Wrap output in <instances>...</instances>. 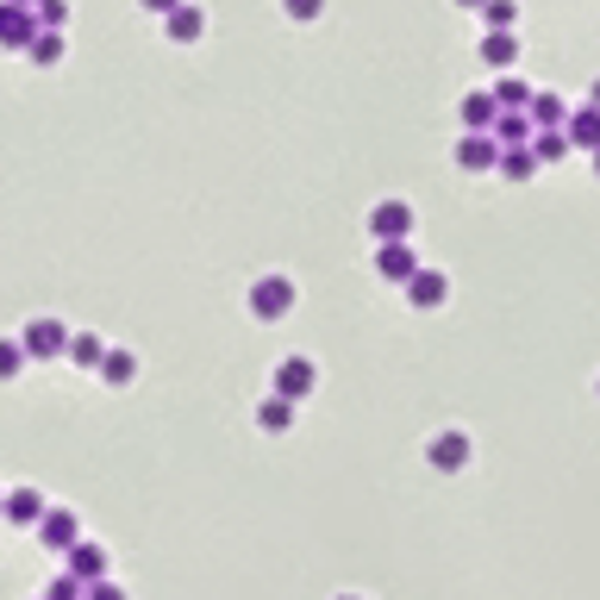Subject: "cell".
<instances>
[{
    "label": "cell",
    "instance_id": "obj_1",
    "mask_svg": "<svg viewBox=\"0 0 600 600\" xmlns=\"http://www.w3.org/2000/svg\"><path fill=\"white\" fill-rule=\"evenodd\" d=\"M245 300H250V320H288V307L300 300V288L288 275H257Z\"/></svg>",
    "mask_w": 600,
    "mask_h": 600
},
{
    "label": "cell",
    "instance_id": "obj_2",
    "mask_svg": "<svg viewBox=\"0 0 600 600\" xmlns=\"http://www.w3.org/2000/svg\"><path fill=\"white\" fill-rule=\"evenodd\" d=\"M370 232H375V245H400V238H413V207H407V200H375V207H370Z\"/></svg>",
    "mask_w": 600,
    "mask_h": 600
},
{
    "label": "cell",
    "instance_id": "obj_3",
    "mask_svg": "<svg viewBox=\"0 0 600 600\" xmlns=\"http://www.w3.org/2000/svg\"><path fill=\"white\" fill-rule=\"evenodd\" d=\"M32 38H38L32 7L25 0H0V50H32Z\"/></svg>",
    "mask_w": 600,
    "mask_h": 600
},
{
    "label": "cell",
    "instance_id": "obj_4",
    "mask_svg": "<svg viewBox=\"0 0 600 600\" xmlns=\"http://www.w3.org/2000/svg\"><path fill=\"white\" fill-rule=\"evenodd\" d=\"M20 345H25V357H70V325L63 320H32L20 332Z\"/></svg>",
    "mask_w": 600,
    "mask_h": 600
},
{
    "label": "cell",
    "instance_id": "obj_5",
    "mask_svg": "<svg viewBox=\"0 0 600 600\" xmlns=\"http://www.w3.org/2000/svg\"><path fill=\"white\" fill-rule=\"evenodd\" d=\"M457 170H470V175L500 170V145H495V132H463V138H457Z\"/></svg>",
    "mask_w": 600,
    "mask_h": 600
},
{
    "label": "cell",
    "instance_id": "obj_6",
    "mask_svg": "<svg viewBox=\"0 0 600 600\" xmlns=\"http://www.w3.org/2000/svg\"><path fill=\"white\" fill-rule=\"evenodd\" d=\"M163 32H170V45H200V38H207V7H200V0H182L170 20H163Z\"/></svg>",
    "mask_w": 600,
    "mask_h": 600
},
{
    "label": "cell",
    "instance_id": "obj_7",
    "mask_svg": "<svg viewBox=\"0 0 600 600\" xmlns=\"http://www.w3.org/2000/svg\"><path fill=\"white\" fill-rule=\"evenodd\" d=\"M413 270H420V257H413V245H407V238L375 250V275H382V282H400V288H407V282H413Z\"/></svg>",
    "mask_w": 600,
    "mask_h": 600
},
{
    "label": "cell",
    "instance_id": "obj_8",
    "mask_svg": "<svg viewBox=\"0 0 600 600\" xmlns=\"http://www.w3.org/2000/svg\"><path fill=\"white\" fill-rule=\"evenodd\" d=\"M445 295H450V275H445V270H413V282H407V300H413L420 313L445 307Z\"/></svg>",
    "mask_w": 600,
    "mask_h": 600
},
{
    "label": "cell",
    "instance_id": "obj_9",
    "mask_svg": "<svg viewBox=\"0 0 600 600\" xmlns=\"http://www.w3.org/2000/svg\"><path fill=\"white\" fill-rule=\"evenodd\" d=\"M313 382H320V370H313L307 357H288V363L275 370V395H288V400H307V395H313Z\"/></svg>",
    "mask_w": 600,
    "mask_h": 600
},
{
    "label": "cell",
    "instance_id": "obj_10",
    "mask_svg": "<svg viewBox=\"0 0 600 600\" xmlns=\"http://www.w3.org/2000/svg\"><path fill=\"white\" fill-rule=\"evenodd\" d=\"M525 113H532V125H538V132H563L575 107L563 95H532V107H525Z\"/></svg>",
    "mask_w": 600,
    "mask_h": 600
},
{
    "label": "cell",
    "instance_id": "obj_11",
    "mask_svg": "<svg viewBox=\"0 0 600 600\" xmlns=\"http://www.w3.org/2000/svg\"><path fill=\"white\" fill-rule=\"evenodd\" d=\"M38 538H45L50 550H70L75 538H82V525H75V513H63V507H50L45 520H38Z\"/></svg>",
    "mask_w": 600,
    "mask_h": 600
},
{
    "label": "cell",
    "instance_id": "obj_12",
    "mask_svg": "<svg viewBox=\"0 0 600 600\" xmlns=\"http://www.w3.org/2000/svg\"><path fill=\"white\" fill-rule=\"evenodd\" d=\"M563 132H570L575 150H600V107H595V100H588V107H575Z\"/></svg>",
    "mask_w": 600,
    "mask_h": 600
},
{
    "label": "cell",
    "instance_id": "obj_13",
    "mask_svg": "<svg viewBox=\"0 0 600 600\" xmlns=\"http://www.w3.org/2000/svg\"><path fill=\"white\" fill-rule=\"evenodd\" d=\"M470 463V438L463 432H438L432 438V470H463Z\"/></svg>",
    "mask_w": 600,
    "mask_h": 600
},
{
    "label": "cell",
    "instance_id": "obj_14",
    "mask_svg": "<svg viewBox=\"0 0 600 600\" xmlns=\"http://www.w3.org/2000/svg\"><path fill=\"white\" fill-rule=\"evenodd\" d=\"M538 138V125H532V113H500L495 120V145L513 150V145H532Z\"/></svg>",
    "mask_w": 600,
    "mask_h": 600
},
{
    "label": "cell",
    "instance_id": "obj_15",
    "mask_svg": "<svg viewBox=\"0 0 600 600\" xmlns=\"http://www.w3.org/2000/svg\"><path fill=\"white\" fill-rule=\"evenodd\" d=\"M45 513H50V507H45L38 488H13V495H7V520H13V525H38Z\"/></svg>",
    "mask_w": 600,
    "mask_h": 600
},
{
    "label": "cell",
    "instance_id": "obj_16",
    "mask_svg": "<svg viewBox=\"0 0 600 600\" xmlns=\"http://www.w3.org/2000/svg\"><path fill=\"white\" fill-rule=\"evenodd\" d=\"M482 63H488V70H513V63H520V38H513V32H488V38H482Z\"/></svg>",
    "mask_w": 600,
    "mask_h": 600
},
{
    "label": "cell",
    "instance_id": "obj_17",
    "mask_svg": "<svg viewBox=\"0 0 600 600\" xmlns=\"http://www.w3.org/2000/svg\"><path fill=\"white\" fill-rule=\"evenodd\" d=\"M500 100L495 95H463V132H495Z\"/></svg>",
    "mask_w": 600,
    "mask_h": 600
},
{
    "label": "cell",
    "instance_id": "obj_18",
    "mask_svg": "<svg viewBox=\"0 0 600 600\" xmlns=\"http://www.w3.org/2000/svg\"><path fill=\"white\" fill-rule=\"evenodd\" d=\"M488 95L500 100V113H525V107H532V88H525V82H520L513 70H500V82L488 88Z\"/></svg>",
    "mask_w": 600,
    "mask_h": 600
},
{
    "label": "cell",
    "instance_id": "obj_19",
    "mask_svg": "<svg viewBox=\"0 0 600 600\" xmlns=\"http://www.w3.org/2000/svg\"><path fill=\"white\" fill-rule=\"evenodd\" d=\"M70 570L82 575V582H100V575H107V550H100V545H82V538H75V545H70Z\"/></svg>",
    "mask_w": 600,
    "mask_h": 600
},
{
    "label": "cell",
    "instance_id": "obj_20",
    "mask_svg": "<svg viewBox=\"0 0 600 600\" xmlns=\"http://www.w3.org/2000/svg\"><path fill=\"white\" fill-rule=\"evenodd\" d=\"M500 175H507V182H532V175H538V150L532 145L500 150Z\"/></svg>",
    "mask_w": 600,
    "mask_h": 600
},
{
    "label": "cell",
    "instance_id": "obj_21",
    "mask_svg": "<svg viewBox=\"0 0 600 600\" xmlns=\"http://www.w3.org/2000/svg\"><path fill=\"white\" fill-rule=\"evenodd\" d=\"M295 407L300 400H288V395L263 400V407H257V425H263V432H288V425H295Z\"/></svg>",
    "mask_w": 600,
    "mask_h": 600
},
{
    "label": "cell",
    "instance_id": "obj_22",
    "mask_svg": "<svg viewBox=\"0 0 600 600\" xmlns=\"http://www.w3.org/2000/svg\"><path fill=\"white\" fill-rule=\"evenodd\" d=\"M25 57H32L38 70H57V63H63V32H38V38H32V50H25Z\"/></svg>",
    "mask_w": 600,
    "mask_h": 600
},
{
    "label": "cell",
    "instance_id": "obj_23",
    "mask_svg": "<svg viewBox=\"0 0 600 600\" xmlns=\"http://www.w3.org/2000/svg\"><path fill=\"white\" fill-rule=\"evenodd\" d=\"M100 375H107L113 388H125V382L138 375V357H132V350H107V357H100Z\"/></svg>",
    "mask_w": 600,
    "mask_h": 600
},
{
    "label": "cell",
    "instance_id": "obj_24",
    "mask_svg": "<svg viewBox=\"0 0 600 600\" xmlns=\"http://www.w3.org/2000/svg\"><path fill=\"white\" fill-rule=\"evenodd\" d=\"M532 150H538V163H563V157H570V132H538V138H532Z\"/></svg>",
    "mask_w": 600,
    "mask_h": 600
},
{
    "label": "cell",
    "instance_id": "obj_25",
    "mask_svg": "<svg viewBox=\"0 0 600 600\" xmlns=\"http://www.w3.org/2000/svg\"><path fill=\"white\" fill-rule=\"evenodd\" d=\"M32 20H38V32H63V20H70V0H32Z\"/></svg>",
    "mask_w": 600,
    "mask_h": 600
},
{
    "label": "cell",
    "instance_id": "obj_26",
    "mask_svg": "<svg viewBox=\"0 0 600 600\" xmlns=\"http://www.w3.org/2000/svg\"><path fill=\"white\" fill-rule=\"evenodd\" d=\"M482 20H488V32H513V20H520V0H488V7H482Z\"/></svg>",
    "mask_w": 600,
    "mask_h": 600
},
{
    "label": "cell",
    "instance_id": "obj_27",
    "mask_svg": "<svg viewBox=\"0 0 600 600\" xmlns=\"http://www.w3.org/2000/svg\"><path fill=\"white\" fill-rule=\"evenodd\" d=\"M25 363H32V357H25L20 338H0V382H13V375H20Z\"/></svg>",
    "mask_w": 600,
    "mask_h": 600
},
{
    "label": "cell",
    "instance_id": "obj_28",
    "mask_svg": "<svg viewBox=\"0 0 600 600\" xmlns=\"http://www.w3.org/2000/svg\"><path fill=\"white\" fill-rule=\"evenodd\" d=\"M70 357H75V363H82V370H100V357H107V345L82 332V338H70Z\"/></svg>",
    "mask_w": 600,
    "mask_h": 600
},
{
    "label": "cell",
    "instance_id": "obj_29",
    "mask_svg": "<svg viewBox=\"0 0 600 600\" xmlns=\"http://www.w3.org/2000/svg\"><path fill=\"white\" fill-rule=\"evenodd\" d=\"M75 595H88V582H82V575H57V582H50V595L45 600H75Z\"/></svg>",
    "mask_w": 600,
    "mask_h": 600
},
{
    "label": "cell",
    "instance_id": "obj_30",
    "mask_svg": "<svg viewBox=\"0 0 600 600\" xmlns=\"http://www.w3.org/2000/svg\"><path fill=\"white\" fill-rule=\"evenodd\" d=\"M282 13H288L295 25H307V20H320L325 13V0H282Z\"/></svg>",
    "mask_w": 600,
    "mask_h": 600
},
{
    "label": "cell",
    "instance_id": "obj_31",
    "mask_svg": "<svg viewBox=\"0 0 600 600\" xmlns=\"http://www.w3.org/2000/svg\"><path fill=\"white\" fill-rule=\"evenodd\" d=\"M88 600H125V595L107 582V575H100V582H88Z\"/></svg>",
    "mask_w": 600,
    "mask_h": 600
},
{
    "label": "cell",
    "instance_id": "obj_32",
    "mask_svg": "<svg viewBox=\"0 0 600 600\" xmlns=\"http://www.w3.org/2000/svg\"><path fill=\"white\" fill-rule=\"evenodd\" d=\"M138 7H145L150 20H170V13H175V7H182V0H138Z\"/></svg>",
    "mask_w": 600,
    "mask_h": 600
},
{
    "label": "cell",
    "instance_id": "obj_33",
    "mask_svg": "<svg viewBox=\"0 0 600 600\" xmlns=\"http://www.w3.org/2000/svg\"><path fill=\"white\" fill-rule=\"evenodd\" d=\"M457 7H488V0H457Z\"/></svg>",
    "mask_w": 600,
    "mask_h": 600
},
{
    "label": "cell",
    "instance_id": "obj_34",
    "mask_svg": "<svg viewBox=\"0 0 600 600\" xmlns=\"http://www.w3.org/2000/svg\"><path fill=\"white\" fill-rule=\"evenodd\" d=\"M588 100H595V107H600V82H595V95H588Z\"/></svg>",
    "mask_w": 600,
    "mask_h": 600
},
{
    "label": "cell",
    "instance_id": "obj_35",
    "mask_svg": "<svg viewBox=\"0 0 600 600\" xmlns=\"http://www.w3.org/2000/svg\"><path fill=\"white\" fill-rule=\"evenodd\" d=\"M595 175H600V150H595Z\"/></svg>",
    "mask_w": 600,
    "mask_h": 600
},
{
    "label": "cell",
    "instance_id": "obj_36",
    "mask_svg": "<svg viewBox=\"0 0 600 600\" xmlns=\"http://www.w3.org/2000/svg\"><path fill=\"white\" fill-rule=\"evenodd\" d=\"M338 600H363V595H338Z\"/></svg>",
    "mask_w": 600,
    "mask_h": 600
},
{
    "label": "cell",
    "instance_id": "obj_37",
    "mask_svg": "<svg viewBox=\"0 0 600 600\" xmlns=\"http://www.w3.org/2000/svg\"><path fill=\"white\" fill-rule=\"evenodd\" d=\"M0 513H7V495H0Z\"/></svg>",
    "mask_w": 600,
    "mask_h": 600
},
{
    "label": "cell",
    "instance_id": "obj_38",
    "mask_svg": "<svg viewBox=\"0 0 600 600\" xmlns=\"http://www.w3.org/2000/svg\"><path fill=\"white\" fill-rule=\"evenodd\" d=\"M25 7H32V0H25Z\"/></svg>",
    "mask_w": 600,
    "mask_h": 600
},
{
    "label": "cell",
    "instance_id": "obj_39",
    "mask_svg": "<svg viewBox=\"0 0 600 600\" xmlns=\"http://www.w3.org/2000/svg\"><path fill=\"white\" fill-rule=\"evenodd\" d=\"M595 388H600V382H595Z\"/></svg>",
    "mask_w": 600,
    "mask_h": 600
}]
</instances>
